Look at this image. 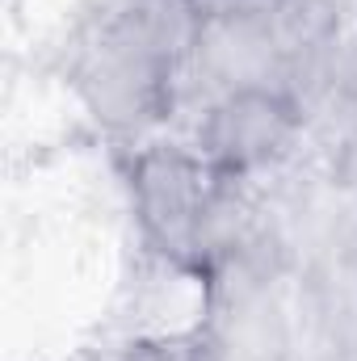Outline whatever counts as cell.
<instances>
[{
	"label": "cell",
	"mask_w": 357,
	"mask_h": 361,
	"mask_svg": "<svg viewBox=\"0 0 357 361\" xmlns=\"http://www.w3.org/2000/svg\"><path fill=\"white\" fill-rule=\"evenodd\" d=\"M298 130V105L286 85L261 80V85H236L223 89L202 126H198V156L223 173L244 177L273 164Z\"/></svg>",
	"instance_id": "cell-2"
},
{
	"label": "cell",
	"mask_w": 357,
	"mask_h": 361,
	"mask_svg": "<svg viewBox=\"0 0 357 361\" xmlns=\"http://www.w3.org/2000/svg\"><path fill=\"white\" fill-rule=\"evenodd\" d=\"M227 180L231 177L214 173L202 156H189L181 147L143 152L135 160L131 189H135V214L152 248H160L164 257H173L181 265L202 269L219 235Z\"/></svg>",
	"instance_id": "cell-1"
}]
</instances>
